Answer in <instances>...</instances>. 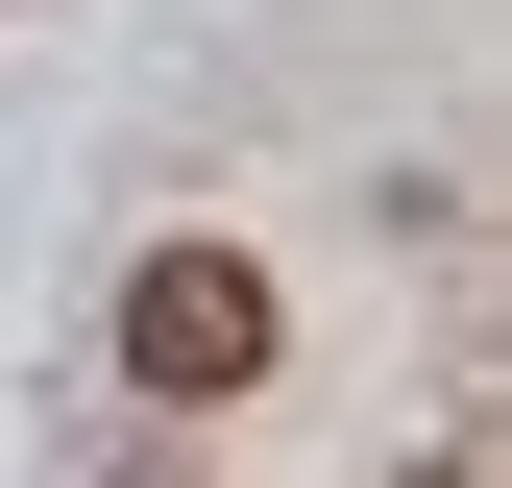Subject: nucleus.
Wrapping results in <instances>:
<instances>
[{
	"label": "nucleus",
	"instance_id": "nucleus-1",
	"mask_svg": "<svg viewBox=\"0 0 512 488\" xmlns=\"http://www.w3.org/2000/svg\"><path fill=\"white\" fill-rule=\"evenodd\" d=\"M122 366H147L171 415L269 391V269H244V244H147V269H122Z\"/></svg>",
	"mask_w": 512,
	"mask_h": 488
}]
</instances>
